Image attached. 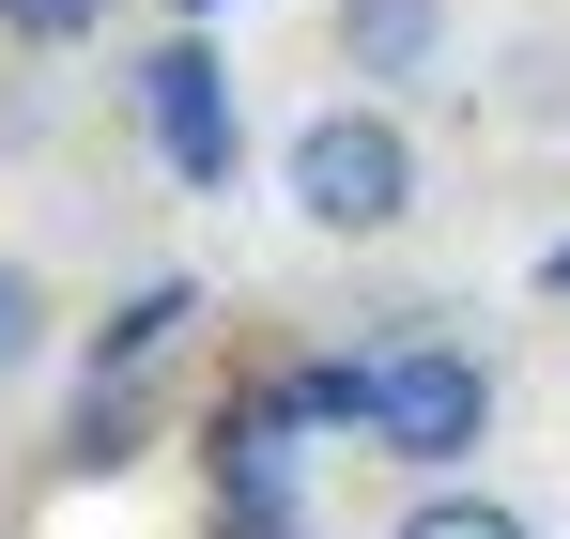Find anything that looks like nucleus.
<instances>
[{
    "mask_svg": "<svg viewBox=\"0 0 570 539\" xmlns=\"http://www.w3.org/2000/svg\"><path fill=\"white\" fill-rule=\"evenodd\" d=\"M540 293H570V247H540Z\"/></svg>",
    "mask_w": 570,
    "mask_h": 539,
    "instance_id": "nucleus-10",
    "label": "nucleus"
},
{
    "mask_svg": "<svg viewBox=\"0 0 570 539\" xmlns=\"http://www.w3.org/2000/svg\"><path fill=\"white\" fill-rule=\"evenodd\" d=\"M385 539H540V525H524L509 493H478V478H432V493H416Z\"/></svg>",
    "mask_w": 570,
    "mask_h": 539,
    "instance_id": "nucleus-6",
    "label": "nucleus"
},
{
    "mask_svg": "<svg viewBox=\"0 0 570 539\" xmlns=\"http://www.w3.org/2000/svg\"><path fill=\"white\" fill-rule=\"evenodd\" d=\"M448 31H463V0H324V47H340V78H355V92L448 78Z\"/></svg>",
    "mask_w": 570,
    "mask_h": 539,
    "instance_id": "nucleus-4",
    "label": "nucleus"
},
{
    "mask_svg": "<svg viewBox=\"0 0 570 539\" xmlns=\"http://www.w3.org/2000/svg\"><path fill=\"white\" fill-rule=\"evenodd\" d=\"M186 324H200V293H186V277H139L108 324H78V370H94V385H139V370L186 340Z\"/></svg>",
    "mask_w": 570,
    "mask_h": 539,
    "instance_id": "nucleus-5",
    "label": "nucleus"
},
{
    "mask_svg": "<svg viewBox=\"0 0 570 539\" xmlns=\"http://www.w3.org/2000/svg\"><path fill=\"white\" fill-rule=\"evenodd\" d=\"M47 355H62V293H47V263H0V385Z\"/></svg>",
    "mask_w": 570,
    "mask_h": 539,
    "instance_id": "nucleus-7",
    "label": "nucleus"
},
{
    "mask_svg": "<svg viewBox=\"0 0 570 539\" xmlns=\"http://www.w3.org/2000/svg\"><path fill=\"white\" fill-rule=\"evenodd\" d=\"M278 185L308 232H340V247H371V232H401L416 216V139H401V108L385 92H340V108H308L278 139Z\"/></svg>",
    "mask_w": 570,
    "mask_h": 539,
    "instance_id": "nucleus-1",
    "label": "nucleus"
},
{
    "mask_svg": "<svg viewBox=\"0 0 570 539\" xmlns=\"http://www.w3.org/2000/svg\"><path fill=\"white\" fill-rule=\"evenodd\" d=\"M139 432H155V416H139V385H94V401H78V432H62V462H78V478H124Z\"/></svg>",
    "mask_w": 570,
    "mask_h": 539,
    "instance_id": "nucleus-8",
    "label": "nucleus"
},
{
    "mask_svg": "<svg viewBox=\"0 0 570 539\" xmlns=\"http://www.w3.org/2000/svg\"><path fill=\"white\" fill-rule=\"evenodd\" d=\"M371 448L401 478H463L493 448V355L478 340H432V324L371 340Z\"/></svg>",
    "mask_w": 570,
    "mask_h": 539,
    "instance_id": "nucleus-2",
    "label": "nucleus"
},
{
    "mask_svg": "<svg viewBox=\"0 0 570 539\" xmlns=\"http://www.w3.org/2000/svg\"><path fill=\"white\" fill-rule=\"evenodd\" d=\"M200 16H232V0H186V31H200Z\"/></svg>",
    "mask_w": 570,
    "mask_h": 539,
    "instance_id": "nucleus-11",
    "label": "nucleus"
},
{
    "mask_svg": "<svg viewBox=\"0 0 570 539\" xmlns=\"http://www.w3.org/2000/svg\"><path fill=\"white\" fill-rule=\"evenodd\" d=\"M0 31L16 47H78V31H108V0H0Z\"/></svg>",
    "mask_w": 570,
    "mask_h": 539,
    "instance_id": "nucleus-9",
    "label": "nucleus"
},
{
    "mask_svg": "<svg viewBox=\"0 0 570 539\" xmlns=\"http://www.w3.org/2000/svg\"><path fill=\"white\" fill-rule=\"evenodd\" d=\"M139 124H155V170L170 185H232L247 170V108H232V62L200 47V31H170V47H139Z\"/></svg>",
    "mask_w": 570,
    "mask_h": 539,
    "instance_id": "nucleus-3",
    "label": "nucleus"
}]
</instances>
